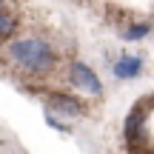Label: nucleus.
Returning a JSON list of instances; mask_svg holds the SVG:
<instances>
[{
  "label": "nucleus",
  "instance_id": "1",
  "mask_svg": "<svg viewBox=\"0 0 154 154\" xmlns=\"http://www.w3.org/2000/svg\"><path fill=\"white\" fill-rule=\"evenodd\" d=\"M6 57H9L14 66L26 69L32 74H49L54 69V49H51L46 40L40 37H20V40H11L6 46Z\"/></svg>",
  "mask_w": 154,
  "mask_h": 154
},
{
  "label": "nucleus",
  "instance_id": "2",
  "mask_svg": "<svg viewBox=\"0 0 154 154\" xmlns=\"http://www.w3.org/2000/svg\"><path fill=\"white\" fill-rule=\"evenodd\" d=\"M151 106H154V97H143L126 117V143L128 146H149V131H146V123H149V114H151Z\"/></svg>",
  "mask_w": 154,
  "mask_h": 154
},
{
  "label": "nucleus",
  "instance_id": "3",
  "mask_svg": "<svg viewBox=\"0 0 154 154\" xmlns=\"http://www.w3.org/2000/svg\"><path fill=\"white\" fill-rule=\"evenodd\" d=\"M72 83L80 91H86L88 97H100L103 94V83H100V77L94 74L91 66H86V63H72Z\"/></svg>",
  "mask_w": 154,
  "mask_h": 154
},
{
  "label": "nucleus",
  "instance_id": "4",
  "mask_svg": "<svg viewBox=\"0 0 154 154\" xmlns=\"http://www.w3.org/2000/svg\"><path fill=\"white\" fill-rule=\"evenodd\" d=\"M49 111L66 120V117H83L86 106L77 97H72V94H49Z\"/></svg>",
  "mask_w": 154,
  "mask_h": 154
},
{
  "label": "nucleus",
  "instance_id": "5",
  "mask_svg": "<svg viewBox=\"0 0 154 154\" xmlns=\"http://www.w3.org/2000/svg\"><path fill=\"white\" fill-rule=\"evenodd\" d=\"M143 74V57L140 54H120L114 60V77L117 80H134Z\"/></svg>",
  "mask_w": 154,
  "mask_h": 154
},
{
  "label": "nucleus",
  "instance_id": "6",
  "mask_svg": "<svg viewBox=\"0 0 154 154\" xmlns=\"http://www.w3.org/2000/svg\"><path fill=\"white\" fill-rule=\"evenodd\" d=\"M149 34H151V23H134V26L123 29L120 37L123 40H143V37H149Z\"/></svg>",
  "mask_w": 154,
  "mask_h": 154
},
{
  "label": "nucleus",
  "instance_id": "7",
  "mask_svg": "<svg viewBox=\"0 0 154 154\" xmlns=\"http://www.w3.org/2000/svg\"><path fill=\"white\" fill-rule=\"evenodd\" d=\"M14 29H17V20H14L11 14H6L3 6H0V37H9V34H14Z\"/></svg>",
  "mask_w": 154,
  "mask_h": 154
},
{
  "label": "nucleus",
  "instance_id": "8",
  "mask_svg": "<svg viewBox=\"0 0 154 154\" xmlns=\"http://www.w3.org/2000/svg\"><path fill=\"white\" fill-rule=\"evenodd\" d=\"M46 123H49L51 128H57V131H69V126H66V123H60V117H57V114H51L49 109H46Z\"/></svg>",
  "mask_w": 154,
  "mask_h": 154
}]
</instances>
